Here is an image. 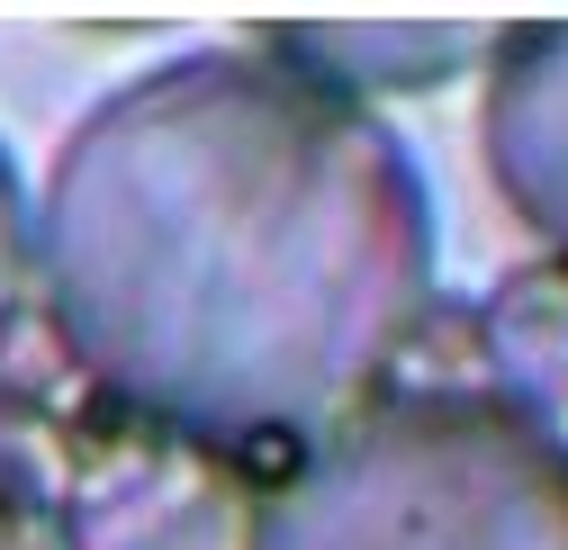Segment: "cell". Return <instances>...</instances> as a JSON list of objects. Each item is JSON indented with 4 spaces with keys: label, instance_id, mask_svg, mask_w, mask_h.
Instances as JSON below:
<instances>
[{
    "label": "cell",
    "instance_id": "1",
    "mask_svg": "<svg viewBox=\"0 0 568 550\" xmlns=\"http://www.w3.org/2000/svg\"><path fill=\"white\" fill-rule=\"evenodd\" d=\"M443 235L397 126L262 37L100 91L37 190L45 334L126 425L226 460L352 425L434 316Z\"/></svg>",
    "mask_w": 568,
    "mask_h": 550
},
{
    "label": "cell",
    "instance_id": "2",
    "mask_svg": "<svg viewBox=\"0 0 568 550\" xmlns=\"http://www.w3.org/2000/svg\"><path fill=\"white\" fill-rule=\"evenodd\" d=\"M253 550H568V434L487 379L388 388L262 488Z\"/></svg>",
    "mask_w": 568,
    "mask_h": 550
},
{
    "label": "cell",
    "instance_id": "3",
    "mask_svg": "<svg viewBox=\"0 0 568 550\" xmlns=\"http://www.w3.org/2000/svg\"><path fill=\"white\" fill-rule=\"evenodd\" d=\"M253 506L244 460L118 416L63 460L54 550H253Z\"/></svg>",
    "mask_w": 568,
    "mask_h": 550
},
{
    "label": "cell",
    "instance_id": "4",
    "mask_svg": "<svg viewBox=\"0 0 568 550\" xmlns=\"http://www.w3.org/2000/svg\"><path fill=\"white\" fill-rule=\"evenodd\" d=\"M478 154L506 198V217L568 262V19L496 28L487 45V100H478Z\"/></svg>",
    "mask_w": 568,
    "mask_h": 550
},
{
    "label": "cell",
    "instance_id": "5",
    "mask_svg": "<svg viewBox=\"0 0 568 550\" xmlns=\"http://www.w3.org/2000/svg\"><path fill=\"white\" fill-rule=\"evenodd\" d=\"M262 45L371 109V91H443V82H460L496 45V28H469V19H352V28L307 19V28H262Z\"/></svg>",
    "mask_w": 568,
    "mask_h": 550
},
{
    "label": "cell",
    "instance_id": "6",
    "mask_svg": "<svg viewBox=\"0 0 568 550\" xmlns=\"http://www.w3.org/2000/svg\"><path fill=\"white\" fill-rule=\"evenodd\" d=\"M478 361L487 388L515 397L524 416H541L550 434H568V262H524L487 289L478 307Z\"/></svg>",
    "mask_w": 568,
    "mask_h": 550
},
{
    "label": "cell",
    "instance_id": "7",
    "mask_svg": "<svg viewBox=\"0 0 568 550\" xmlns=\"http://www.w3.org/2000/svg\"><path fill=\"white\" fill-rule=\"evenodd\" d=\"M28 289H37V208H28V190H19L10 145H0V334H10V316H19Z\"/></svg>",
    "mask_w": 568,
    "mask_h": 550
},
{
    "label": "cell",
    "instance_id": "8",
    "mask_svg": "<svg viewBox=\"0 0 568 550\" xmlns=\"http://www.w3.org/2000/svg\"><path fill=\"white\" fill-rule=\"evenodd\" d=\"M0 550H54V523H37V506H19V488H0Z\"/></svg>",
    "mask_w": 568,
    "mask_h": 550
}]
</instances>
